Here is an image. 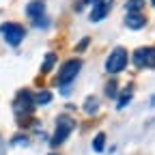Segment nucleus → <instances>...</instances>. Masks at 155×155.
Instances as JSON below:
<instances>
[{
    "mask_svg": "<svg viewBox=\"0 0 155 155\" xmlns=\"http://www.w3.org/2000/svg\"><path fill=\"white\" fill-rule=\"evenodd\" d=\"M88 43H91V39H88V37H84L82 41H80V45H78V52H84V50L88 48Z\"/></svg>",
    "mask_w": 155,
    "mask_h": 155,
    "instance_id": "nucleus-17",
    "label": "nucleus"
},
{
    "mask_svg": "<svg viewBox=\"0 0 155 155\" xmlns=\"http://www.w3.org/2000/svg\"><path fill=\"white\" fill-rule=\"evenodd\" d=\"M48 155H58V153H48Z\"/></svg>",
    "mask_w": 155,
    "mask_h": 155,
    "instance_id": "nucleus-21",
    "label": "nucleus"
},
{
    "mask_svg": "<svg viewBox=\"0 0 155 155\" xmlns=\"http://www.w3.org/2000/svg\"><path fill=\"white\" fill-rule=\"evenodd\" d=\"M26 15L32 19L37 28L48 26V15H45V0H30L26 5Z\"/></svg>",
    "mask_w": 155,
    "mask_h": 155,
    "instance_id": "nucleus-6",
    "label": "nucleus"
},
{
    "mask_svg": "<svg viewBox=\"0 0 155 155\" xmlns=\"http://www.w3.org/2000/svg\"><path fill=\"white\" fill-rule=\"evenodd\" d=\"M80 69H82V61H80V58H69V61H65L61 65V69H58V78L54 80V84L63 86V88L69 86L75 80V75L80 73Z\"/></svg>",
    "mask_w": 155,
    "mask_h": 155,
    "instance_id": "nucleus-2",
    "label": "nucleus"
},
{
    "mask_svg": "<svg viewBox=\"0 0 155 155\" xmlns=\"http://www.w3.org/2000/svg\"><path fill=\"white\" fill-rule=\"evenodd\" d=\"M151 5H153V7H155V0H151Z\"/></svg>",
    "mask_w": 155,
    "mask_h": 155,
    "instance_id": "nucleus-20",
    "label": "nucleus"
},
{
    "mask_svg": "<svg viewBox=\"0 0 155 155\" xmlns=\"http://www.w3.org/2000/svg\"><path fill=\"white\" fill-rule=\"evenodd\" d=\"M91 147H93L95 153H104V149H106V134L99 131V134L93 138V144H91Z\"/></svg>",
    "mask_w": 155,
    "mask_h": 155,
    "instance_id": "nucleus-13",
    "label": "nucleus"
},
{
    "mask_svg": "<svg viewBox=\"0 0 155 155\" xmlns=\"http://www.w3.org/2000/svg\"><path fill=\"white\" fill-rule=\"evenodd\" d=\"M131 97H134V86L129 84L127 88H123L121 93H116V110H123L129 101H131Z\"/></svg>",
    "mask_w": 155,
    "mask_h": 155,
    "instance_id": "nucleus-10",
    "label": "nucleus"
},
{
    "mask_svg": "<svg viewBox=\"0 0 155 155\" xmlns=\"http://www.w3.org/2000/svg\"><path fill=\"white\" fill-rule=\"evenodd\" d=\"M127 63H129V54H127V50L125 48H114L112 52H110V56H108V61H106V71L108 73H121L125 67H127Z\"/></svg>",
    "mask_w": 155,
    "mask_h": 155,
    "instance_id": "nucleus-4",
    "label": "nucleus"
},
{
    "mask_svg": "<svg viewBox=\"0 0 155 155\" xmlns=\"http://www.w3.org/2000/svg\"><path fill=\"white\" fill-rule=\"evenodd\" d=\"M13 110H15L17 116H22V114L24 116H30L32 114V110H35V97H32V93L28 88L17 91L15 99H13Z\"/></svg>",
    "mask_w": 155,
    "mask_h": 155,
    "instance_id": "nucleus-5",
    "label": "nucleus"
},
{
    "mask_svg": "<svg viewBox=\"0 0 155 155\" xmlns=\"http://www.w3.org/2000/svg\"><path fill=\"white\" fill-rule=\"evenodd\" d=\"M151 106H153V108H155V95H153V97H151Z\"/></svg>",
    "mask_w": 155,
    "mask_h": 155,
    "instance_id": "nucleus-19",
    "label": "nucleus"
},
{
    "mask_svg": "<svg viewBox=\"0 0 155 155\" xmlns=\"http://www.w3.org/2000/svg\"><path fill=\"white\" fill-rule=\"evenodd\" d=\"M54 65H56V54H54V52H48V54L43 56V65H41V73H43V75H45V73H50Z\"/></svg>",
    "mask_w": 155,
    "mask_h": 155,
    "instance_id": "nucleus-12",
    "label": "nucleus"
},
{
    "mask_svg": "<svg viewBox=\"0 0 155 155\" xmlns=\"http://www.w3.org/2000/svg\"><path fill=\"white\" fill-rule=\"evenodd\" d=\"M131 61L140 69H155V45H144L138 48L131 54Z\"/></svg>",
    "mask_w": 155,
    "mask_h": 155,
    "instance_id": "nucleus-7",
    "label": "nucleus"
},
{
    "mask_svg": "<svg viewBox=\"0 0 155 155\" xmlns=\"http://www.w3.org/2000/svg\"><path fill=\"white\" fill-rule=\"evenodd\" d=\"M35 97V106H48L50 101H52V93L50 91H39L37 95H32Z\"/></svg>",
    "mask_w": 155,
    "mask_h": 155,
    "instance_id": "nucleus-14",
    "label": "nucleus"
},
{
    "mask_svg": "<svg viewBox=\"0 0 155 155\" xmlns=\"http://www.w3.org/2000/svg\"><path fill=\"white\" fill-rule=\"evenodd\" d=\"M11 142H13V144H26V142H28V138H26V136H15Z\"/></svg>",
    "mask_w": 155,
    "mask_h": 155,
    "instance_id": "nucleus-18",
    "label": "nucleus"
},
{
    "mask_svg": "<svg viewBox=\"0 0 155 155\" xmlns=\"http://www.w3.org/2000/svg\"><path fill=\"white\" fill-rule=\"evenodd\" d=\"M125 26L131 28V30H140L147 26V17L142 13H127L125 15Z\"/></svg>",
    "mask_w": 155,
    "mask_h": 155,
    "instance_id": "nucleus-9",
    "label": "nucleus"
},
{
    "mask_svg": "<svg viewBox=\"0 0 155 155\" xmlns=\"http://www.w3.org/2000/svg\"><path fill=\"white\" fill-rule=\"evenodd\" d=\"M75 129V121L71 119V116H67V114H61L56 119V129H54V134H52V138H50V147L52 149H56V147H61L69 136H71V131Z\"/></svg>",
    "mask_w": 155,
    "mask_h": 155,
    "instance_id": "nucleus-1",
    "label": "nucleus"
},
{
    "mask_svg": "<svg viewBox=\"0 0 155 155\" xmlns=\"http://www.w3.org/2000/svg\"><path fill=\"white\" fill-rule=\"evenodd\" d=\"M0 35L5 37V41L11 48H17L19 43L24 41L26 30H24L22 24H17V22H5V24H0Z\"/></svg>",
    "mask_w": 155,
    "mask_h": 155,
    "instance_id": "nucleus-3",
    "label": "nucleus"
},
{
    "mask_svg": "<svg viewBox=\"0 0 155 155\" xmlns=\"http://www.w3.org/2000/svg\"><path fill=\"white\" fill-rule=\"evenodd\" d=\"M97 110H99V99H97V97H86L84 99V112L88 114V116H95L97 114Z\"/></svg>",
    "mask_w": 155,
    "mask_h": 155,
    "instance_id": "nucleus-11",
    "label": "nucleus"
},
{
    "mask_svg": "<svg viewBox=\"0 0 155 155\" xmlns=\"http://www.w3.org/2000/svg\"><path fill=\"white\" fill-rule=\"evenodd\" d=\"M106 95L108 97H116V80H114V78L106 84Z\"/></svg>",
    "mask_w": 155,
    "mask_h": 155,
    "instance_id": "nucleus-16",
    "label": "nucleus"
},
{
    "mask_svg": "<svg viewBox=\"0 0 155 155\" xmlns=\"http://www.w3.org/2000/svg\"><path fill=\"white\" fill-rule=\"evenodd\" d=\"M144 7V0H129L125 5V9H129L127 13H140V9Z\"/></svg>",
    "mask_w": 155,
    "mask_h": 155,
    "instance_id": "nucleus-15",
    "label": "nucleus"
},
{
    "mask_svg": "<svg viewBox=\"0 0 155 155\" xmlns=\"http://www.w3.org/2000/svg\"><path fill=\"white\" fill-rule=\"evenodd\" d=\"M112 5H114V0H95V2H93V11H91L88 19H91V22H101V19L110 13Z\"/></svg>",
    "mask_w": 155,
    "mask_h": 155,
    "instance_id": "nucleus-8",
    "label": "nucleus"
}]
</instances>
